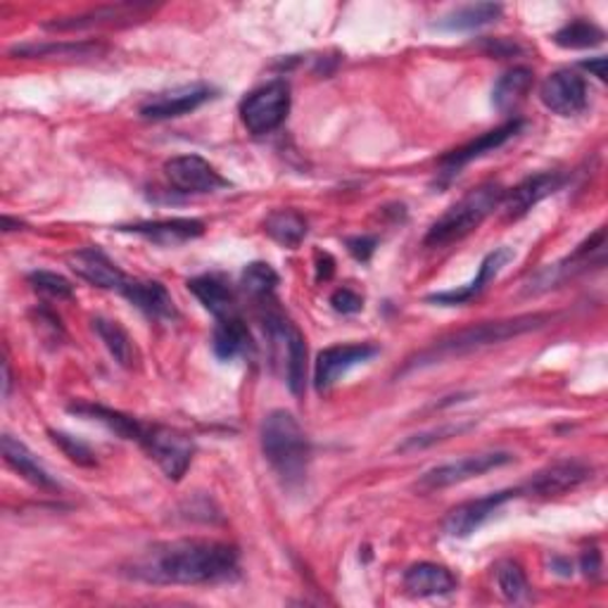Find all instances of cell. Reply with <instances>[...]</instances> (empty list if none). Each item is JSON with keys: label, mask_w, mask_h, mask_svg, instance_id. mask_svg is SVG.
Masks as SVG:
<instances>
[{"label": "cell", "mask_w": 608, "mask_h": 608, "mask_svg": "<svg viewBox=\"0 0 608 608\" xmlns=\"http://www.w3.org/2000/svg\"><path fill=\"white\" fill-rule=\"evenodd\" d=\"M238 549L217 540H169L140 551L126 575L150 585H215L238 575Z\"/></svg>", "instance_id": "1"}, {"label": "cell", "mask_w": 608, "mask_h": 608, "mask_svg": "<svg viewBox=\"0 0 608 608\" xmlns=\"http://www.w3.org/2000/svg\"><path fill=\"white\" fill-rule=\"evenodd\" d=\"M549 321H554V317L551 314H520L514 319L473 323V326L449 333V335L440 337V341H435L431 347L421 349L416 357L406 362L402 374L423 369V366L443 364L447 359H459L463 355H471V352L485 349L490 345L506 343V341H512V337H518L523 333H530V331L547 326Z\"/></svg>", "instance_id": "2"}, {"label": "cell", "mask_w": 608, "mask_h": 608, "mask_svg": "<svg viewBox=\"0 0 608 608\" xmlns=\"http://www.w3.org/2000/svg\"><path fill=\"white\" fill-rule=\"evenodd\" d=\"M260 437L264 459L283 483H302L309 469V457H312V445H309V437L297 418L286 409H276L262 421Z\"/></svg>", "instance_id": "3"}, {"label": "cell", "mask_w": 608, "mask_h": 608, "mask_svg": "<svg viewBox=\"0 0 608 608\" xmlns=\"http://www.w3.org/2000/svg\"><path fill=\"white\" fill-rule=\"evenodd\" d=\"M504 193L506 191L500 186V183L494 181L480 183V186L466 193L459 203L451 205L445 215L431 226L426 233V245L447 248L451 243H459V240L473 233L478 226L502 205Z\"/></svg>", "instance_id": "4"}, {"label": "cell", "mask_w": 608, "mask_h": 608, "mask_svg": "<svg viewBox=\"0 0 608 608\" xmlns=\"http://www.w3.org/2000/svg\"><path fill=\"white\" fill-rule=\"evenodd\" d=\"M290 112V87L286 81H272L266 87L252 91L240 103V119L254 136H266L276 131L286 122Z\"/></svg>", "instance_id": "5"}, {"label": "cell", "mask_w": 608, "mask_h": 608, "mask_svg": "<svg viewBox=\"0 0 608 608\" xmlns=\"http://www.w3.org/2000/svg\"><path fill=\"white\" fill-rule=\"evenodd\" d=\"M512 461H516L514 455L508 451H483V455H471L463 457L457 461H447L435 466V469L426 471L421 478L416 487L421 492H433V490H445L451 485L466 483L471 478H480L494 469H502V466H508Z\"/></svg>", "instance_id": "6"}, {"label": "cell", "mask_w": 608, "mask_h": 608, "mask_svg": "<svg viewBox=\"0 0 608 608\" xmlns=\"http://www.w3.org/2000/svg\"><path fill=\"white\" fill-rule=\"evenodd\" d=\"M140 447L148 451L150 459L158 461L169 480H181L186 475L195 451L193 440L186 433L169 426H148Z\"/></svg>", "instance_id": "7"}, {"label": "cell", "mask_w": 608, "mask_h": 608, "mask_svg": "<svg viewBox=\"0 0 608 608\" xmlns=\"http://www.w3.org/2000/svg\"><path fill=\"white\" fill-rule=\"evenodd\" d=\"M604 248H606V231L599 229L597 233H594L587 243L580 245L571 257H565L563 262H557V264H549L547 268H542V272H537L530 280H528V286L523 288V292L526 295H540V292H547L551 288H557L561 286L563 280H569L573 278L575 274L580 272H587V268L592 266V262H597V264H604Z\"/></svg>", "instance_id": "8"}, {"label": "cell", "mask_w": 608, "mask_h": 608, "mask_svg": "<svg viewBox=\"0 0 608 608\" xmlns=\"http://www.w3.org/2000/svg\"><path fill=\"white\" fill-rule=\"evenodd\" d=\"M154 5L150 3H117V5H101L81 15L72 18H55L46 22L44 30L48 32H87L97 30V26H126L150 18Z\"/></svg>", "instance_id": "9"}, {"label": "cell", "mask_w": 608, "mask_h": 608, "mask_svg": "<svg viewBox=\"0 0 608 608\" xmlns=\"http://www.w3.org/2000/svg\"><path fill=\"white\" fill-rule=\"evenodd\" d=\"M516 497H520V487L492 492V494H485V497H480V500L463 502L457 508H451V512L447 514V518L443 523V530H445V535L455 537V540L471 537L475 530L483 528L485 523L494 514H497L506 502H512Z\"/></svg>", "instance_id": "10"}, {"label": "cell", "mask_w": 608, "mask_h": 608, "mask_svg": "<svg viewBox=\"0 0 608 608\" xmlns=\"http://www.w3.org/2000/svg\"><path fill=\"white\" fill-rule=\"evenodd\" d=\"M215 89L207 83H191V87H179L172 91H164L148 97L140 105V117L148 122H164V119H176L183 115H191L197 107H203L215 97Z\"/></svg>", "instance_id": "11"}, {"label": "cell", "mask_w": 608, "mask_h": 608, "mask_svg": "<svg viewBox=\"0 0 608 608\" xmlns=\"http://www.w3.org/2000/svg\"><path fill=\"white\" fill-rule=\"evenodd\" d=\"M540 101L561 117H575L587 107V83L573 69H559L540 87Z\"/></svg>", "instance_id": "12"}, {"label": "cell", "mask_w": 608, "mask_h": 608, "mask_svg": "<svg viewBox=\"0 0 608 608\" xmlns=\"http://www.w3.org/2000/svg\"><path fill=\"white\" fill-rule=\"evenodd\" d=\"M592 478V469L577 459H563L549 463L547 469L537 471L526 485L520 487V494H530V497H559V494L571 492L580 487L585 480Z\"/></svg>", "instance_id": "13"}, {"label": "cell", "mask_w": 608, "mask_h": 608, "mask_svg": "<svg viewBox=\"0 0 608 608\" xmlns=\"http://www.w3.org/2000/svg\"><path fill=\"white\" fill-rule=\"evenodd\" d=\"M164 176L181 193H215L229 186L215 167L197 154H179L164 164Z\"/></svg>", "instance_id": "14"}, {"label": "cell", "mask_w": 608, "mask_h": 608, "mask_svg": "<svg viewBox=\"0 0 608 608\" xmlns=\"http://www.w3.org/2000/svg\"><path fill=\"white\" fill-rule=\"evenodd\" d=\"M378 347L369 343H355V345H335L323 349L317 366H314V383L317 390H329L337 383V378H343L347 371L355 369L359 364L371 362L378 355Z\"/></svg>", "instance_id": "15"}, {"label": "cell", "mask_w": 608, "mask_h": 608, "mask_svg": "<svg viewBox=\"0 0 608 608\" xmlns=\"http://www.w3.org/2000/svg\"><path fill=\"white\" fill-rule=\"evenodd\" d=\"M565 181H569V176L561 172H540L535 176H528L526 181H520L516 188L504 193V200L500 205L504 217L506 219L526 217L537 203H542L544 197L561 191L565 186Z\"/></svg>", "instance_id": "16"}, {"label": "cell", "mask_w": 608, "mask_h": 608, "mask_svg": "<svg viewBox=\"0 0 608 608\" xmlns=\"http://www.w3.org/2000/svg\"><path fill=\"white\" fill-rule=\"evenodd\" d=\"M523 129H526V122H523V119H512V122L497 126V129L483 134L478 140H471L469 146L447 152L445 158L440 160L443 174H447V176L459 174V169H463L466 164H471L473 160L485 158L487 152L500 150L504 144H508V140L516 138Z\"/></svg>", "instance_id": "17"}, {"label": "cell", "mask_w": 608, "mask_h": 608, "mask_svg": "<svg viewBox=\"0 0 608 608\" xmlns=\"http://www.w3.org/2000/svg\"><path fill=\"white\" fill-rule=\"evenodd\" d=\"M69 266H72V272L77 276H81L83 280H89L91 286L103 290L122 292L126 280H129V276H126L122 268L97 248H83V250H77L74 254H69Z\"/></svg>", "instance_id": "18"}, {"label": "cell", "mask_w": 608, "mask_h": 608, "mask_svg": "<svg viewBox=\"0 0 608 608\" xmlns=\"http://www.w3.org/2000/svg\"><path fill=\"white\" fill-rule=\"evenodd\" d=\"M514 260V250L512 248H497L494 252H490L487 257L483 260V264H480L478 268V278L473 283H469L466 288H459V290H447V292H435L428 297V302H435V305H447V307H455V305H466V302H471L473 297H478L480 292H483L487 288V283L497 276L502 268Z\"/></svg>", "instance_id": "19"}, {"label": "cell", "mask_w": 608, "mask_h": 608, "mask_svg": "<svg viewBox=\"0 0 608 608\" xmlns=\"http://www.w3.org/2000/svg\"><path fill=\"white\" fill-rule=\"evenodd\" d=\"M122 295L129 300L140 312L152 319H176V305L172 295L162 286L160 280H140L129 278L122 288Z\"/></svg>", "instance_id": "20"}, {"label": "cell", "mask_w": 608, "mask_h": 608, "mask_svg": "<svg viewBox=\"0 0 608 608\" xmlns=\"http://www.w3.org/2000/svg\"><path fill=\"white\" fill-rule=\"evenodd\" d=\"M107 53L105 44H95V41H50V44H20L10 50V55L18 58H60V60H91L103 58Z\"/></svg>", "instance_id": "21"}, {"label": "cell", "mask_w": 608, "mask_h": 608, "mask_svg": "<svg viewBox=\"0 0 608 608\" xmlns=\"http://www.w3.org/2000/svg\"><path fill=\"white\" fill-rule=\"evenodd\" d=\"M404 589L412 597H443L457 589V577L440 563H414L404 573Z\"/></svg>", "instance_id": "22"}, {"label": "cell", "mask_w": 608, "mask_h": 608, "mask_svg": "<svg viewBox=\"0 0 608 608\" xmlns=\"http://www.w3.org/2000/svg\"><path fill=\"white\" fill-rule=\"evenodd\" d=\"M119 231L144 236L158 245H179V243H186V240L200 238L205 233V223L197 219H164V221H144L134 226H122Z\"/></svg>", "instance_id": "23"}, {"label": "cell", "mask_w": 608, "mask_h": 608, "mask_svg": "<svg viewBox=\"0 0 608 608\" xmlns=\"http://www.w3.org/2000/svg\"><path fill=\"white\" fill-rule=\"evenodd\" d=\"M0 447H3V457H5L10 469L18 471L26 480V483H32L34 487L48 490V492L60 490V485L55 483V480L50 478V473L36 461V457L32 455L30 447H26L24 443H20L18 437H12V435L5 433L3 440H0Z\"/></svg>", "instance_id": "24"}, {"label": "cell", "mask_w": 608, "mask_h": 608, "mask_svg": "<svg viewBox=\"0 0 608 608\" xmlns=\"http://www.w3.org/2000/svg\"><path fill=\"white\" fill-rule=\"evenodd\" d=\"M211 349L221 362H233L238 357H248L254 352L252 335L245 326V321L240 314L219 319L215 326V335H211Z\"/></svg>", "instance_id": "25"}, {"label": "cell", "mask_w": 608, "mask_h": 608, "mask_svg": "<svg viewBox=\"0 0 608 608\" xmlns=\"http://www.w3.org/2000/svg\"><path fill=\"white\" fill-rule=\"evenodd\" d=\"M69 412L79 414L83 418H91V421L103 423V426H107L112 433H117L119 437H124V440H131V443H138V445H140V440H144L146 428H148L146 423H140L134 416H126V414L117 412V409H110V406H103V404H93V402L72 404V406H69Z\"/></svg>", "instance_id": "26"}, {"label": "cell", "mask_w": 608, "mask_h": 608, "mask_svg": "<svg viewBox=\"0 0 608 608\" xmlns=\"http://www.w3.org/2000/svg\"><path fill=\"white\" fill-rule=\"evenodd\" d=\"M188 290L217 321L238 314L233 290L219 276H197L188 280Z\"/></svg>", "instance_id": "27"}, {"label": "cell", "mask_w": 608, "mask_h": 608, "mask_svg": "<svg viewBox=\"0 0 608 608\" xmlns=\"http://www.w3.org/2000/svg\"><path fill=\"white\" fill-rule=\"evenodd\" d=\"M532 77H535L532 69H528V67H514V69H508V72H504L492 89L494 110L502 112V115L514 112L530 93L532 81H535Z\"/></svg>", "instance_id": "28"}, {"label": "cell", "mask_w": 608, "mask_h": 608, "mask_svg": "<svg viewBox=\"0 0 608 608\" xmlns=\"http://www.w3.org/2000/svg\"><path fill=\"white\" fill-rule=\"evenodd\" d=\"M502 18V5L500 3H475V5H463L455 12H449L435 26L443 32H473L480 26H487Z\"/></svg>", "instance_id": "29"}, {"label": "cell", "mask_w": 608, "mask_h": 608, "mask_svg": "<svg viewBox=\"0 0 608 608\" xmlns=\"http://www.w3.org/2000/svg\"><path fill=\"white\" fill-rule=\"evenodd\" d=\"M264 231L283 248H297L307 238V219L297 209H274L264 221Z\"/></svg>", "instance_id": "30"}, {"label": "cell", "mask_w": 608, "mask_h": 608, "mask_svg": "<svg viewBox=\"0 0 608 608\" xmlns=\"http://www.w3.org/2000/svg\"><path fill=\"white\" fill-rule=\"evenodd\" d=\"M91 323H93V331L97 333V337H101L110 355L115 357V362L119 366H124V369H131V366L136 364V347H134V341L129 337V333L119 326V321L95 317Z\"/></svg>", "instance_id": "31"}, {"label": "cell", "mask_w": 608, "mask_h": 608, "mask_svg": "<svg viewBox=\"0 0 608 608\" xmlns=\"http://www.w3.org/2000/svg\"><path fill=\"white\" fill-rule=\"evenodd\" d=\"M494 577H497V589L508 604H523L530 599V585L528 577L523 573L516 561H502L494 569Z\"/></svg>", "instance_id": "32"}, {"label": "cell", "mask_w": 608, "mask_h": 608, "mask_svg": "<svg viewBox=\"0 0 608 608\" xmlns=\"http://www.w3.org/2000/svg\"><path fill=\"white\" fill-rule=\"evenodd\" d=\"M606 34L599 30L594 22L587 20H575L571 24H565L563 30H559L554 34V44L561 48H594V46H601L604 44Z\"/></svg>", "instance_id": "33"}, {"label": "cell", "mask_w": 608, "mask_h": 608, "mask_svg": "<svg viewBox=\"0 0 608 608\" xmlns=\"http://www.w3.org/2000/svg\"><path fill=\"white\" fill-rule=\"evenodd\" d=\"M245 292H250L257 300H268L274 295L278 286V274L274 272L272 264L266 262H252L243 268V276H240Z\"/></svg>", "instance_id": "34"}, {"label": "cell", "mask_w": 608, "mask_h": 608, "mask_svg": "<svg viewBox=\"0 0 608 608\" xmlns=\"http://www.w3.org/2000/svg\"><path fill=\"white\" fill-rule=\"evenodd\" d=\"M473 428V421H466V423H445V426L440 428H431V431H423V433H416L412 437H406L404 443H400L398 451H402V455H412V451H421V449H428L437 443H445L449 440V437H457L466 431H471Z\"/></svg>", "instance_id": "35"}, {"label": "cell", "mask_w": 608, "mask_h": 608, "mask_svg": "<svg viewBox=\"0 0 608 608\" xmlns=\"http://www.w3.org/2000/svg\"><path fill=\"white\" fill-rule=\"evenodd\" d=\"M48 435H50L53 445L60 447L62 455L69 457V461H74L79 466H87V469H93V466H95V455H93V449L87 443H81L79 437L69 435V433H62V431H48Z\"/></svg>", "instance_id": "36"}, {"label": "cell", "mask_w": 608, "mask_h": 608, "mask_svg": "<svg viewBox=\"0 0 608 608\" xmlns=\"http://www.w3.org/2000/svg\"><path fill=\"white\" fill-rule=\"evenodd\" d=\"M30 283L36 292H44L53 297V300H69V297H74V286L60 274L34 272L30 274Z\"/></svg>", "instance_id": "37"}, {"label": "cell", "mask_w": 608, "mask_h": 608, "mask_svg": "<svg viewBox=\"0 0 608 608\" xmlns=\"http://www.w3.org/2000/svg\"><path fill=\"white\" fill-rule=\"evenodd\" d=\"M331 305H333L335 312H341V314H357V312H362L364 300H362V297L355 290L341 288V290L333 292Z\"/></svg>", "instance_id": "38"}, {"label": "cell", "mask_w": 608, "mask_h": 608, "mask_svg": "<svg viewBox=\"0 0 608 608\" xmlns=\"http://www.w3.org/2000/svg\"><path fill=\"white\" fill-rule=\"evenodd\" d=\"M378 240L374 236H357V238H347V250L355 254L359 262H369L371 254L376 252Z\"/></svg>", "instance_id": "39"}, {"label": "cell", "mask_w": 608, "mask_h": 608, "mask_svg": "<svg viewBox=\"0 0 608 608\" xmlns=\"http://www.w3.org/2000/svg\"><path fill=\"white\" fill-rule=\"evenodd\" d=\"M580 571L587 577H597L601 571V551L599 549H585L583 557H580Z\"/></svg>", "instance_id": "40"}, {"label": "cell", "mask_w": 608, "mask_h": 608, "mask_svg": "<svg viewBox=\"0 0 608 608\" xmlns=\"http://www.w3.org/2000/svg\"><path fill=\"white\" fill-rule=\"evenodd\" d=\"M487 50L492 53V55H497V58H508V55H514V53H518V46L516 44H512V41H502V38H497V41H487Z\"/></svg>", "instance_id": "41"}, {"label": "cell", "mask_w": 608, "mask_h": 608, "mask_svg": "<svg viewBox=\"0 0 608 608\" xmlns=\"http://www.w3.org/2000/svg\"><path fill=\"white\" fill-rule=\"evenodd\" d=\"M583 67L585 69H589V72L597 77V79H601V81H606V58H594V60H587V62H583Z\"/></svg>", "instance_id": "42"}, {"label": "cell", "mask_w": 608, "mask_h": 608, "mask_svg": "<svg viewBox=\"0 0 608 608\" xmlns=\"http://www.w3.org/2000/svg\"><path fill=\"white\" fill-rule=\"evenodd\" d=\"M10 386H12V374H10V364L3 362V398L10 394Z\"/></svg>", "instance_id": "43"}]
</instances>
